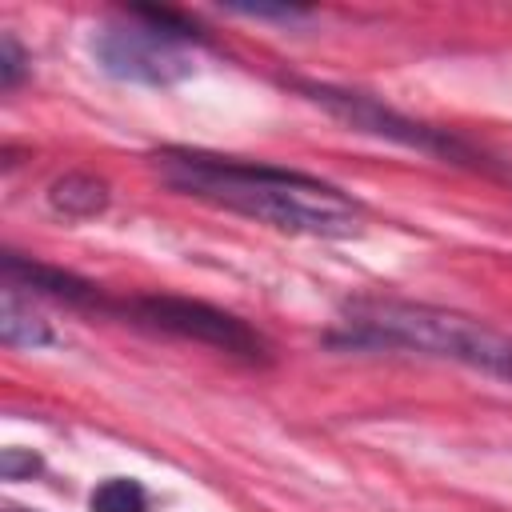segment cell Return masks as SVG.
Segmentation results:
<instances>
[{
	"label": "cell",
	"mask_w": 512,
	"mask_h": 512,
	"mask_svg": "<svg viewBox=\"0 0 512 512\" xmlns=\"http://www.w3.org/2000/svg\"><path fill=\"white\" fill-rule=\"evenodd\" d=\"M12 512H20V508H12Z\"/></svg>",
	"instance_id": "13"
},
{
	"label": "cell",
	"mask_w": 512,
	"mask_h": 512,
	"mask_svg": "<svg viewBox=\"0 0 512 512\" xmlns=\"http://www.w3.org/2000/svg\"><path fill=\"white\" fill-rule=\"evenodd\" d=\"M36 468H40V456H32V452H24V448H4V456H0L4 480H24V476H32Z\"/></svg>",
	"instance_id": "11"
},
{
	"label": "cell",
	"mask_w": 512,
	"mask_h": 512,
	"mask_svg": "<svg viewBox=\"0 0 512 512\" xmlns=\"http://www.w3.org/2000/svg\"><path fill=\"white\" fill-rule=\"evenodd\" d=\"M88 508L92 512H148V492L132 476H112L96 484V492L88 496Z\"/></svg>",
	"instance_id": "9"
},
{
	"label": "cell",
	"mask_w": 512,
	"mask_h": 512,
	"mask_svg": "<svg viewBox=\"0 0 512 512\" xmlns=\"http://www.w3.org/2000/svg\"><path fill=\"white\" fill-rule=\"evenodd\" d=\"M112 312H120L132 324H144L152 332H168V336H180V340L208 344V348L228 352V356H236L244 364H268L272 360V348H268V340L256 328H248L240 316H232L224 308H212L204 300H188V296H136V300L116 304Z\"/></svg>",
	"instance_id": "4"
},
{
	"label": "cell",
	"mask_w": 512,
	"mask_h": 512,
	"mask_svg": "<svg viewBox=\"0 0 512 512\" xmlns=\"http://www.w3.org/2000/svg\"><path fill=\"white\" fill-rule=\"evenodd\" d=\"M0 340L8 348H44L56 340V332L48 328V320H40L32 312V304H24L16 296L12 284H4V300H0Z\"/></svg>",
	"instance_id": "8"
},
{
	"label": "cell",
	"mask_w": 512,
	"mask_h": 512,
	"mask_svg": "<svg viewBox=\"0 0 512 512\" xmlns=\"http://www.w3.org/2000/svg\"><path fill=\"white\" fill-rule=\"evenodd\" d=\"M156 168L168 188L196 196L204 204L240 212L280 232L340 240L360 232L364 224V212L348 192L292 168L252 164V160H232V156H212L192 148H164L156 156Z\"/></svg>",
	"instance_id": "1"
},
{
	"label": "cell",
	"mask_w": 512,
	"mask_h": 512,
	"mask_svg": "<svg viewBox=\"0 0 512 512\" xmlns=\"http://www.w3.org/2000/svg\"><path fill=\"white\" fill-rule=\"evenodd\" d=\"M200 44V28L184 20L172 8H132L128 20L104 24L92 40L96 64L132 84L148 88H172L184 76H192V52L188 44Z\"/></svg>",
	"instance_id": "3"
},
{
	"label": "cell",
	"mask_w": 512,
	"mask_h": 512,
	"mask_svg": "<svg viewBox=\"0 0 512 512\" xmlns=\"http://www.w3.org/2000/svg\"><path fill=\"white\" fill-rule=\"evenodd\" d=\"M232 12H240V16H276V20H300V16H304L300 8H288V4H280V8H264V4H232Z\"/></svg>",
	"instance_id": "12"
},
{
	"label": "cell",
	"mask_w": 512,
	"mask_h": 512,
	"mask_svg": "<svg viewBox=\"0 0 512 512\" xmlns=\"http://www.w3.org/2000/svg\"><path fill=\"white\" fill-rule=\"evenodd\" d=\"M316 104H324L332 116H340L344 124L360 128V132H372V136H384V140H396V144H408V148H420V152H432L440 160H464V164H476V152L440 132V128H428V124H416L392 108H384L380 100L364 96V92H348V88H328V84H300Z\"/></svg>",
	"instance_id": "5"
},
{
	"label": "cell",
	"mask_w": 512,
	"mask_h": 512,
	"mask_svg": "<svg viewBox=\"0 0 512 512\" xmlns=\"http://www.w3.org/2000/svg\"><path fill=\"white\" fill-rule=\"evenodd\" d=\"M332 340L352 348H404L436 360H456L512 384V336L436 304L352 300L344 308V332H336Z\"/></svg>",
	"instance_id": "2"
},
{
	"label": "cell",
	"mask_w": 512,
	"mask_h": 512,
	"mask_svg": "<svg viewBox=\"0 0 512 512\" xmlns=\"http://www.w3.org/2000/svg\"><path fill=\"white\" fill-rule=\"evenodd\" d=\"M24 72H28L24 48L16 44L12 32H0V84H4V88H16V84L24 80Z\"/></svg>",
	"instance_id": "10"
},
{
	"label": "cell",
	"mask_w": 512,
	"mask_h": 512,
	"mask_svg": "<svg viewBox=\"0 0 512 512\" xmlns=\"http://www.w3.org/2000/svg\"><path fill=\"white\" fill-rule=\"evenodd\" d=\"M48 204H52V212H60L68 220L100 216L108 208V184L96 180V176H88V172H68L60 180H52Z\"/></svg>",
	"instance_id": "7"
},
{
	"label": "cell",
	"mask_w": 512,
	"mask_h": 512,
	"mask_svg": "<svg viewBox=\"0 0 512 512\" xmlns=\"http://www.w3.org/2000/svg\"><path fill=\"white\" fill-rule=\"evenodd\" d=\"M4 280L12 288H32L40 296H52L60 304H72V308H104L112 312V304L104 300V292L64 268H52V264H40V260H28V256H16L8 252L4 256Z\"/></svg>",
	"instance_id": "6"
}]
</instances>
